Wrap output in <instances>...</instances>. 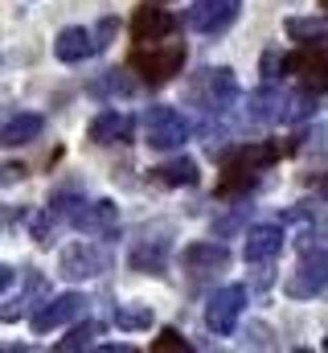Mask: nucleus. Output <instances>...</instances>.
Returning <instances> with one entry per match:
<instances>
[{
    "instance_id": "f257e3e1",
    "label": "nucleus",
    "mask_w": 328,
    "mask_h": 353,
    "mask_svg": "<svg viewBox=\"0 0 328 353\" xmlns=\"http://www.w3.org/2000/svg\"><path fill=\"white\" fill-rule=\"evenodd\" d=\"M54 218L70 222L82 234H115L119 230V205L115 201H82V197H58L50 205Z\"/></svg>"
},
{
    "instance_id": "f03ea898",
    "label": "nucleus",
    "mask_w": 328,
    "mask_h": 353,
    "mask_svg": "<svg viewBox=\"0 0 328 353\" xmlns=\"http://www.w3.org/2000/svg\"><path fill=\"white\" fill-rule=\"evenodd\" d=\"M185 140H189V119L176 111V107H148L144 111V144L152 148V152H172V148H185Z\"/></svg>"
},
{
    "instance_id": "7ed1b4c3",
    "label": "nucleus",
    "mask_w": 328,
    "mask_h": 353,
    "mask_svg": "<svg viewBox=\"0 0 328 353\" xmlns=\"http://www.w3.org/2000/svg\"><path fill=\"white\" fill-rule=\"evenodd\" d=\"M132 70H140L144 74V83H152V87H161L168 79H176L181 70H185V46L181 41H152V46H140L136 54H132Z\"/></svg>"
},
{
    "instance_id": "20e7f679",
    "label": "nucleus",
    "mask_w": 328,
    "mask_h": 353,
    "mask_svg": "<svg viewBox=\"0 0 328 353\" xmlns=\"http://www.w3.org/2000/svg\"><path fill=\"white\" fill-rule=\"evenodd\" d=\"M103 271H111V251L99 247L94 239H79V243H70V247L62 251V259H58V275L70 279V283L94 279V275H103Z\"/></svg>"
},
{
    "instance_id": "39448f33",
    "label": "nucleus",
    "mask_w": 328,
    "mask_h": 353,
    "mask_svg": "<svg viewBox=\"0 0 328 353\" xmlns=\"http://www.w3.org/2000/svg\"><path fill=\"white\" fill-rule=\"evenodd\" d=\"M243 300H246V288H238V283L218 288V292L209 296V304H205V329L218 333V337H230V333L238 329Z\"/></svg>"
},
{
    "instance_id": "423d86ee",
    "label": "nucleus",
    "mask_w": 328,
    "mask_h": 353,
    "mask_svg": "<svg viewBox=\"0 0 328 353\" xmlns=\"http://www.w3.org/2000/svg\"><path fill=\"white\" fill-rule=\"evenodd\" d=\"M238 8H243V0H197V4L185 12V25H189L193 33L218 37V33H226V29L238 21Z\"/></svg>"
},
{
    "instance_id": "0eeeda50",
    "label": "nucleus",
    "mask_w": 328,
    "mask_h": 353,
    "mask_svg": "<svg viewBox=\"0 0 328 353\" xmlns=\"http://www.w3.org/2000/svg\"><path fill=\"white\" fill-rule=\"evenodd\" d=\"M283 70L296 74L300 87L312 90V94H325L328 90V54L316 50V46H304V50L287 54V58H283Z\"/></svg>"
},
{
    "instance_id": "6e6552de",
    "label": "nucleus",
    "mask_w": 328,
    "mask_h": 353,
    "mask_svg": "<svg viewBox=\"0 0 328 353\" xmlns=\"http://www.w3.org/2000/svg\"><path fill=\"white\" fill-rule=\"evenodd\" d=\"M193 99H201L209 111H226L234 99H238V83H234V70L230 66H209V70H201L197 74V83H193Z\"/></svg>"
},
{
    "instance_id": "1a4fd4ad",
    "label": "nucleus",
    "mask_w": 328,
    "mask_h": 353,
    "mask_svg": "<svg viewBox=\"0 0 328 353\" xmlns=\"http://www.w3.org/2000/svg\"><path fill=\"white\" fill-rule=\"evenodd\" d=\"M86 312V300H82L79 292H66V296H54V300H45L37 312H33V333H50V329H62V325H70L74 316Z\"/></svg>"
},
{
    "instance_id": "9d476101",
    "label": "nucleus",
    "mask_w": 328,
    "mask_h": 353,
    "mask_svg": "<svg viewBox=\"0 0 328 353\" xmlns=\"http://www.w3.org/2000/svg\"><path fill=\"white\" fill-rule=\"evenodd\" d=\"M172 29H176V17H172L168 8H152V4H144V8H136V17H132V37H136L140 46L164 41Z\"/></svg>"
},
{
    "instance_id": "9b49d317",
    "label": "nucleus",
    "mask_w": 328,
    "mask_h": 353,
    "mask_svg": "<svg viewBox=\"0 0 328 353\" xmlns=\"http://www.w3.org/2000/svg\"><path fill=\"white\" fill-rule=\"evenodd\" d=\"M279 251H283V226H250L243 243L246 263H271Z\"/></svg>"
},
{
    "instance_id": "f8f14e48",
    "label": "nucleus",
    "mask_w": 328,
    "mask_h": 353,
    "mask_svg": "<svg viewBox=\"0 0 328 353\" xmlns=\"http://www.w3.org/2000/svg\"><path fill=\"white\" fill-rule=\"evenodd\" d=\"M181 259H185V267H189V271H222V267H230V247H226L222 239H209V243H189Z\"/></svg>"
},
{
    "instance_id": "ddd939ff",
    "label": "nucleus",
    "mask_w": 328,
    "mask_h": 353,
    "mask_svg": "<svg viewBox=\"0 0 328 353\" xmlns=\"http://www.w3.org/2000/svg\"><path fill=\"white\" fill-rule=\"evenodd\" d=\"M94 50H99V41H94V33H90V29H82V25L62 29V33H58V41H54L58 62H86Z\"/></svg>"
},
{
    "instance_id": "4468645a",
    "label": "nucleus",
    "mask_w": 328,
    "mask_h": 353,
    "mask_svg": "<svg viewBox=\"0 0 328 353\" xmlns=\"http://www.w3.org/2000/svg\"><path fill=\"white\" fill-rule=\"evenodd\" d=\"M132 136V119L123 115V111H99L94 119H90V128H86V140L90 144H115V140H127Z\"/></svg>"
},
{
    "instance_id": "2eb2a0df",
    "label": "nucleus",
    "mask_w": 328,
    "mask_h": 353,
    "mask_svg": "<svg viewBox=\"0 0 328 353\" xmlns=\"http://www.w3.org/2000/svg\"><path fill=\"white\" fill-rule=\"evenodd\" d=\"M41 132H45V119H41L37 111H25V115H12V119L0 128V144H4V148H21V144L37 140Z\"/></svg>"
},
{
    "instance_id": "dca6fc26",
    "label": "nucleus",
    "mask_w": 328,
    "mask_h": 353,
    "mask_svg": "<svg viewBox=\"0 0 328 353\" xmlns=\"http://www.w3.org/2000/svg\"><path fill=\"white\" fill-rule=\"evenodd\" d=\"M325 283H328V267H320V263H300V271H296V275H287L283 292H287V296H296V300H308V296H316Z\"/></svg>"
},
{
    "instance_id": "f3484780",
    "label": "nucleus",
    "mask_w": 328,
    "mask_h": 353,
    "mask_svg": "<svg viewBox=\"0 0 328 353\" xmlns=\"http://www.w3.org/2000/svg\"><path fill=\"white\" fill-rule=\"evenodd\" d=\"M152 181H161L168 189H181V185H197V181H201V169H197L193 157H176V161L156 165V169H152Z\"/></svg>"
},
{
    "instance_id": "a211bd4d",
    "label": "nucleus",
    "mask_w": 328,
    "mask_h": 353,
    "mask_svg": "<svg viewBox=\"0 0 328 353\" xmlns=\"http://www.w3.org/2000/svg\"><path fill=\"white\" fill-rule=\"evenodd\" d=\"M230 161H234V165H243V169H250V173H263L267 165H275V161H279V144H250V148H238Z\"/></svg>"
},
{
    "instance_id": "6ab92c4d",
    "label": "nucleus",
    "mask_w": 328,
    "mask_h": 353,
    "mask_svg": "<svg viewBox=\"0 0 328 353\" xmlns=\"http://www.w3.org/2000/svg\"><path fill=\"white\" fill-rule=\"evenodd\" d=\"M115 329H123V333L152 329V304H119L115 308Z\"/></svg>"
},
{
    "instance_id": "aec40b11",
    "label": "nucleus",
    "mask_w": 328,
    "mask_h": 353,
    "mask_svg": "<svg viewBox=\"0 0 328 353\" xmlns=\"http://www.w3.org/2000/svg\"><path fill=\"white\" fill-rule=\"evenodd\" d=\"M300 263H320L328 267V230H308L304 239H296Z\"/></svg>"
},
{
    "instance_id": "412c9836",
    "label": "nucleus",
    "mask_w": 328,
    "mask_h": 353,
    "mask_svg": "<svg viewBox=\"0 0 328 353\" xmlns=\"http://www.w3.org/2000/svg\"><path fill=\"white\" fill-rule=\"evenodd\" d=\"M99 333H103V325H99V321H86V325H74V329H70V333H66V337L58 341V350H62V353H70V350H90Z\"/></svg>"
},
{
    "instance_id": "4be33fe9",
    "label": "nucleus",
    "mask_w": 328,
    "mask_h": 353,
    "mask_svg": "<svg viewBox=\"0 0 328 353\" xmlns=\"http://www.w3.org/2000/svg\"><path fill=\"white\" fill-rule=\"evenodd\" d=\"M328 33V21L325 17H291L287 21V37H296V41H308V37H325Z\"/></svg>"
},
{
    "instance_id": "5701e85b",
    "label": "nucleus",
    "mask_w": 328,
    "mask_h": 353,
    "mask_svg": "<svg viewBox=\"0 0 328 353\" xmlns=\"http://www.w3.org/2000/svg\"><path fill=\"white\" fill-rule=\"evenodd\" d=\"M132 267L136 271H148V275H161L164 271V243L152 251V247H136L132 251Z\"/></svg>"
},
{
    "instance_id": "b1692460",
    "label": "nucleus",
    "mask_w": 328,
    "mask_h": 353,
    "mask_svg": "<svg viewBox=\"0 0 328 353\" xmlns=\"http://www.w3.org/2000/svg\"><path fill=\"white\" fill-rule=\"evenodd\" d=\"M185 350H189V341H185L176 329H164L161 337L152 341V353H185Z\"/></svg>"
},
{
    "instance_id": "393cba45",
    "label": "nucleus",
    "mask_w": 328,
    "mask_h": 353,
    "mask_svg": "<svg viewBox=\"0 0 328 353\" xmlns=\"http://www.w3.org/2000/svg\"><path fill=\"white\" fill-rule=\"evenodd\" d=\"M94 94H132V83H127V79H123V74H107V79H103V83H94Z\"/></svg>"
},
{
    "instance_id": "a878e982",
    "label": "nucleus",
    "mask_w": 328,
    "mask_h": 353,
    "mask_svg": "<svg viewBox=\"0 0 328 353\" xmlns=\"http://www.w3.org/2000/svg\"><path fill=\"white\" fill-rule=\"evenodd\" d=\"M8 283H12V267H8V263H0V292H4Z\"/></svg>"
},
{
    "instance_id": "bb28decb",
    "label": "nucleus",
    "mask_w": 328,
    "mask_h": 353,
    "mask_svg": "<svg viewBox=\"0 0 328 353\" xmlns=\"http://www.w3.org/2000/svg\"><path fill=\"white\" fill-rule=\"evenodd\" d=\"M316 189H320V197L328 201V176H320V181H316Z\"/></svg>"
}]
</instances>
